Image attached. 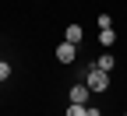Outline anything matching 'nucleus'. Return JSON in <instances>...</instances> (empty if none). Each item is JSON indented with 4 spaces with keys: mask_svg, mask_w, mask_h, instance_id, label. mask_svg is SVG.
I'll use <instances>...</instances> for the list:
<instances>
[{
    "mask_svg": "<svg viewBox=\"0 0 127 116\" xmlns=\"http://www.w3.org/2000/svg\"><path fill=\"white\" fill-rule=\"evenodd\" d=\"M64 116H88V106H78V102H71Z\"/></svg>",
    "mask_w": 127,
    "mask_h": 116,
    "instance_id": "0eeeda50",
    "label": "nucleus"
},
{
    "mask_svg": "<svg viewBox=\"0 0 127 116\" xmlns=\"http://www.w3.org/2000/svg\"><path fill=\"white\" fill-rule=\"evenodd\" d=\"M7 77H11V63H7V60H0V81H7Z\"/></svg>",
    "mask_w": 127,
    "mask_h": 116,
    "instance_id": "6e6552de",
    "label": "nucleus"
},
{
    "mask_svg": "<svg viewBox=\"0 0 127 116\" xmlns=\"http://www.w3.org/2000/svg\"><path fill=\"white\" fill-rule=\"evenodd\" d=\"M88 88H92V92H106V88H109V70L88 67Z\"/></svg>",
    "mask_w": 127,
    "mask_h": 116,
    "instance_id": "f257e3e1",
    "label": "nucleus"
},
{
    "mask_svg": "<svg viewBox=\"0 0 127 116\" xmlns=\"http://www.w3.org/2000/svg\"><path fill=\"white\" fill-rule=\"evenodd\" d=\"M124 116H127V113H124Z\"/></svg>",
    "mask_w": 127,
    "mask_h": 116,
    "instance_id": "1a4fd4ad",
    "label": "nucleus"
},
{
    "mask_svg": "<svg viewBox=\"0 0 127 116\" xmlns=\"http://www.w3.org/2000/svg\"><path fill=\"white\" fill-rule=\"evenodd\" d=\"M99 42H102V46H113V42H117V32H113V28H102V32H99Z\"/></svg>",
    "mask_w": 127,
    "mask_h": 116,
    "instance_id": "423d86ee",
    "label": "nucleus"
},
{
    "mask_svg": "<svg viewBox=\"0 0 127 116\" xmlns=\"http://www.w3.org/2000/svg\"><path fill=\"white\" fill-rule=\"evenodd\" d=\"M74 56H78V46L74 42H60L57 46V60L60 63H74Z\"/></svg>",
    "mask_w": 127,
    "mask_h": 116,
    "instance_id": "f03ea898",
    "label": "nucleus"
},
{
    "mask_svg": "<svg viewBox=\"0 0 127 116\" xmlns=\"http://www.w3.org/2000/svg\"><path fill=\"white\" fill-rule=\"evenodd\" d=\"M88 95H92V88H88V85H74V88H71V102L88 106Z\"/></svg>",
    "mask_w": 127,
    "mask_h": 116,
    "instance_id": "7ed1b4c3",
    "label": "nucleus"
},
{
    "mask_svg": "<svg viewBox=\"0 0 127 116\" xmlns=\"http://www.w3.org/2000/svg\"><path fill=\"white\" fill-rule=\"evenodd\" d=\"M81 39H85V32H81V25H67V32H64V42H74V46H78Z\"/></svg>",
    "mask_w": 127,
    "mask_h": 116,
    "instance_id": "20e7f679",
    "label": "nucleus"
},
{
    "mask_svg": "<svg viewBox=\"0 0 127 116\" xmlns=\"http://www.w3.org/2000/svg\"><path fill=\"white\" fill-rule=\"evenodd\" d=\"M113 63H117L113 56H109V53H102L99 60H95V63H92V67H99V70H113Z\"/></svg>",
    "mask_w": 127,
    "mask_h": 116,
    "instance_id": "39448f33",
    "label": "nucleus"
}]
</instances>
